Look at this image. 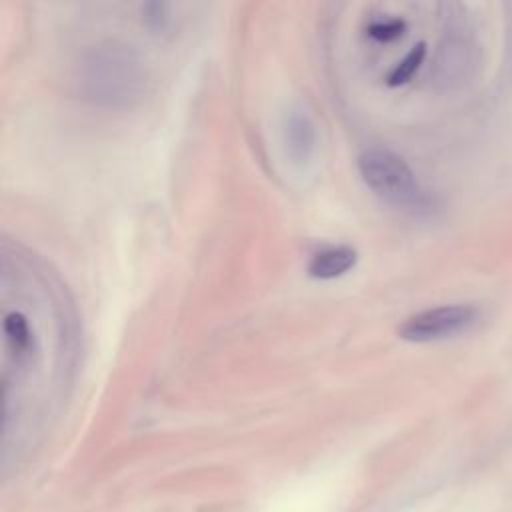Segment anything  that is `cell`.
<instances>
[{
  "label": "cell",
  "instance_id": "cell-1",
  "mask_svg": "<svg viewBox=\"0 0 512 512\" xmlns=\"http://www.w3.org/2000/svg\"><path fill=\"white\" fill-rule=\"evenodd\" d=\"M78 86L86 100L102 108H128L146 88V66L140 54L120 40L88 48L78 66Z\"/></svg>",
  "mask_w": 512,
  "mask_h": 512
},
{
  "label": "cell",
  "instance_id": "cell-2",
  "mask_svg": "<svg viewBox=\"0 0 512 512\" xmlns=\"http://www.w3.org/2000/svg\"><path fill=\"white\" fill-rule=\"evenodd\" d=\"M358 170L368 188L388 204L418 214L432 210V196L398 154L386 148H368L358 158Z\"/></svg>",
  "mask_w": 512,
  "mask_h": 512
},
{
  "label": "cell",
  "instance_id": "cell-3",
  "mask_svg": "<svg viewBox=\"0 0 512 512\" xmlns=\"http://www.w3.org/2000/svg\"><path fill=\"white\" fill-rule=\"evenodd\" d=\"M480 318V310L472 304L434 306L412 314L398 328V336L408 342H436L470 330Z\"/></svg>",
  "mask_w": 512,
  "mask_h": 512
},
{
  "label": "cell",
  "instance_id": "cell-4",
  "mask_svg": "<svg viewBox=\"0 0 512 512\" xmlns=\"http://www.w3.org/2000/svg\"><path fill=\"white\" fill-rule=\"evenodd\" d=\"M480 66V48L460 28L452 30L438 44L432 62V80L442 90H458L466 86Z\"/></svg>",
  "mask_w": 512,
  "mask_h": 512
},
{
  "label": "cell",
  "instance_id": "cell-5",
  "mask_svg": "<svg viewBox=\"0 0 512 512\" xmlns=\"http://www.w3.org/2000/svg\"><path fill=\"white\" fill-rule=\"evenodd\" d=\"M282 136L286 154L296 166H306L312 162L318 148V132L306 110L294 106L286 112Z\"/></svg>",
  "mask_w": 512,
  "mask_h": 512
},
{
  "label": "cell",
  "instance_id": "cell-6",
  "mask_svg": "<svg viewBox=\"0 0 512 512\" xmlns=\"http://www.w3.org/2000/svg\"><path fill=\"white\" fill-rule=\"evenodd\" d=\"M356 260L358 254L352 246H330L312 256L308 264V274L318 280H332L352 270Z\"/></svg>",
  "mask_w": 512,
  "mask_h": 512
},
{
  "label": "cell",
  "instance_id": "cell-7",
  "mask_svg": "<svg viewBox=\"0 0 512 512\" xmlns=\"http://www.w3.org/2000/svg\"><path fill=\"white\" fill-rule=\"evenodd\" d=\"M4 340L16 362L28 360L36 350V338L28 318L22 312H6L4 316Z\"/></svg>",
  "mask_w": 512,
  "mask_h": 512
},
{
  "label": "cell",
  "instance_id": "cell-8",
  "mask_svg": "<svg viewBox=\"0 0 512 512\" xmlns=\"http://www.w3.org/2000/svg\"><path fill=\"white\" fill-rule=\"evenodd\" d=\"M424 58H426V44H424V42L414 44V46L406 52V56L388 72L386 84H388V86L406 84V82L416 74V70L422 66Z\"/></svg>",
  "mask_w": 512,
  "mask_h": 512
},
{
  "label": "cell",
  "instance_id": "cell-9",
  "mask_svg": "<svg viewBox=\"0 0 512 512\" xmlns=\"http://www.w3.org/2000/svg\"><path fill=\"white\" fill-rule=\"evenodd\" d=\"M406 30V22L400 18H380L368 24V34L380 42H390L396 40L404 34Z\"/></svg>",
  "mask_w": 512,
  "mask_h": 512
},
{
  "label": "cell",
  "instance_id": "cell-10",
  "mask_svg": "<svg viewBox=\"0 0 512 512\" xmlns=\"http://www.w3.org/2000/svg\"><path fill=\"white\" fill-rule=\"evenodd\" d=\"M142 20L150 26V28H164V22H166V4H146L142 8Z\"/></svg>",
  "mask_w": 512,
  "mask_h": 512
}]
</instances>
